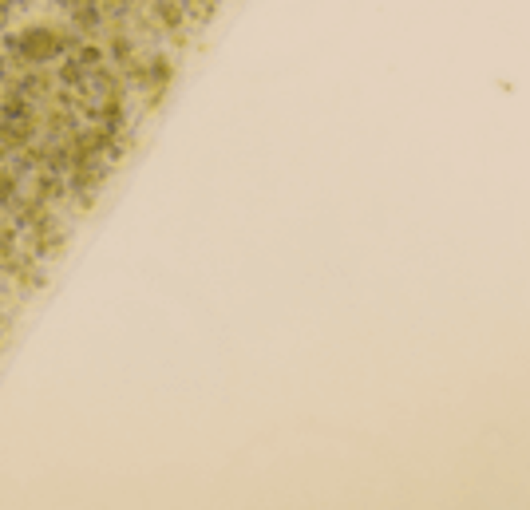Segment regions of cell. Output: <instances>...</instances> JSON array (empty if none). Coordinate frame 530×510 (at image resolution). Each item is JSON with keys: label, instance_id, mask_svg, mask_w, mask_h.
I'll use <instances>...</instances> for the list:
<instances>
[{"label": "cell", "instance_id": "obj_1", "mask_svg": "<svg viewBox=\"0 0 530 510\" xmlns=\"http://www.w3.org/2000/svg\"><path fill=\"white\" fill-rule=\"evenodd\" d=\"M8 48H16L24 60H32V64H44V60H52L56 52L64 48V40L56 32H40V28H32V32H24V36H8Z\"/></svg>", "mask_w": 530, "mask_h": 510}, {"label": "cell", "instance_id": "obj_2", "mask_svg": "<svg viewBox=\"0 0 530 510\" xmlns=\"http://www.w3.org/2000/svg\"><path fill=\"white\" fill-rule=\"evenodd\" d=\"M0 76H4V56H0Z\"/></svg>", "mask_w": 530, "mask_h": 510}]
</instances>
